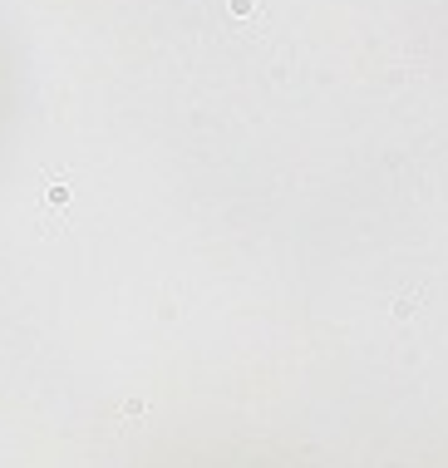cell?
Wrapping results in <instances>:
<instances>
[{
	"label": "cell",
	"mask_w": 448,
	"mask_h": 468,
	"mask_svg": "<svg viewBox=\"0 0 448 468\" xmlns=\"http://www.w3.org/2000/svg\"><path fill=\"white\" fill-rule=\"evenodd\" d=\"M69 197V183H49V202H65Z\"/></svg>",
	"instance_id": "1"
},
{
	"label": "cell",
	"mask_w": 448,
	"mask_h": 468,
	"mask_svg": "<svg viewBox=\"0 0 448 468\" xmlns=\"http://www.w3.org/2000/svg\"><path fill=\"white\" fill-rule=\"evenodd\" d=\"M256 10V0H232V15H251Z\"/></svg>",
	"instance_id": "2"
}]
</instances>
